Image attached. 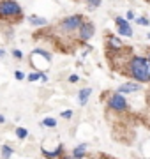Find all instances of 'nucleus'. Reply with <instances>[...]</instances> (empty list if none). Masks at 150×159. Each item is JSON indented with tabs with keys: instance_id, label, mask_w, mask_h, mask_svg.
<instances>
[{
	"instance_id": "f257e3e1",
	"label": "nucleus",
	"mask_w": 150,
	"mask_h": 159,
	"mask_svg": "<svg viewBox=\"0 0 150 159\" xmlns=\"http://www.w3.org/2000/svg\"><path fill=\"white\" fill-rule=\"evenodd\" d=\"M129 74L139 83H150V60L147 57H133L129 60Z\"/></svg>"
},
{
	"instance_id": "f03ea898",
	"label": "nucleus",
	"mask_w": 150,
	"mask_h": 159,
	"mask_svg": "<svg viewBox=\"0 0 150 159\" xmlns=\"http://www.w3.org/2000/svg\"><path fill=\"white\" fill-rule=\"evenodd\" d=\"M20 16H23V9L16 0H0V18L12 20Z\"/></svg>"
},
{
	"instance_id": "7ed1b4c3",
	"label": "nucleus",
	"mask_w": 150,
	"mask_h": 159,
	"mask_svg": "<svg viewBox=\"0 0 150 159\" xmlns=\"http://www.w3.org/2000/svg\"><path fill=\"white\" fill-rule=\"evenodd\" d=\"M30 60H32V66L37 67L39 71H44V69L50 67V62H51V53H48L46 50H41V48H35L30 55Z\"/></svg>"
},
{
	"instance_id": "20e7f679",
	"label": "nucleus",
	"mask_w": 150,
	"mask_h": 159,
	"mask_svg": "<svg viewBox=\"0 0 150 159\" xmlns=\"http://www.w3.org/2000/svg\"><path fill=\"white\" fill-rule=\"evenodd\" d=\"M81 23H83V16L81 14H71V16L64 18L62 21L58 23V30H62V32H76V30L81 27Z\"/></svg>"
},
{
	"instance_id": "39448f33",
	"label": "nucleus",
	"mask_w": 150,
	"mask_h": 159,
	"mask_svg": "<svg viewBox=\"0 0 150 159\" xmlns=\"http://www.w3.org/2000/svg\"><path fill=\"white\" fill-rule=\"evenodd\" d=\"M108 106H110L113 111H126L127 101H126V97L122 96V92L117 90V94H111L110 99H108Z\"/></svg>"
},
{
	"instance_id": "423d86ee",
	"label": "nucleus",
	"mask_w": 150,
	"mask_h": 159,
	"mask_svg": "<svg viewBox=\"0 0 150 159\" xmlns=\"http://www.w3.org/2000/svg\"><path fill=\"white\" fill-rule=\"evenodd\" d=\"M94 34H95V27H94V23L83 20L81 27L78 29V37H80V41H90L94 37Z\"/></svg>"
},
{
	"instance_id": "0eeeda50",
	"label": "nucleus",
	"mask_w": 150,
	"mask_h": 159,
	"mask_svg": "<svg viewBox=\"0 0 150 159\" xmlns=\"http://www.w3.org/2000/svg\"><path fill=\"white\" fill-rule=\"evenodd\" d=\"M115 23H117V30H118L120 37H131V35H133V29H131L127 18L118 16V18H115Z\"/></svg>"
},
{
	"instance_id": "6e6552de",
	"label": "nucleus",
	"mask_w": 150,
	"mask_h": 159,
	"mask_svg": "<svg viewBox=\"0 0 150 159\" xmlns=\"http://www.w3.org/2000/svg\"><path fill=\"white\" fill-rule=\"evenodd\" d=\"M138 90H141V85L136 81H127V83H122L118 87V92H122V94H134Z\"/></svg>"
},
{
	"instance_id": "1a4fd4ad",
	"label": "nucleus",
	"mask_w": 150,
	"mask_h": 159,
	"mask_svg": "<svg viewBox=\"0 0 150 159\" xmlns=\"http://www.w3.org/2000/svg\"><path fill=\"white\" fill-rule=\"evenodd\" d=\"M90 96H92V89H90V87H85V89H81V90L78 92V104H80V106H85Z\"/></svg>"
},
{
	"instance_id": "9d476101",
	"label": "nucleus",
	"mask_w": 150,
	"mask_h": 159,
	"mask_svg": "<svg viewBox=\"0 0 150 159\" xmlns=\"http://www.w3.org/2000/svg\"><path fill=\"white\" fill-rule=\"evenodd\" d=\"M122 41L117 37V35H110L108 37V48H110L111 51H120L122 50Z\"/></svg>"
},
{
	"instance_id": "9b49d317",
	"label": "nucleus",
	"mask_w": 150,
	"mask_h": 159,
	"mask_svg": "<svg viewBox=\"0 0 150 159\" xmlns=\"http://www.w3.org/2000/svg\"><path fill=\"white\" fill-rule=\"evenodd\" d=\"M29 23L34 25V27H46L48 25V20L42 16H37V14H30L29 16Z\"/></svg>"
},
{
	"instance_id": "f8f14e48",
	"label": "nucleus",
	"mask_w": 150,
	"mask_h": 159,
	"mask_svg": "<svg viewBox=\"0 0 150 159\" xmlns=\"http://www.w3.org/2000/svg\"><path fill=\"white\" fill-rule=\"evenodd\" d=\"M62 150H64V145L62 143H58L55 150H46V148H42V154H44L46 157H58V156L62 154Z\"/></svg>"
},
{
	"instance_id": "ddd939ff",
	"label": "nucleus",
	"mask_w": 150,
	"mask_h": 159,
	"mask_svg": "<svg viewBox=\"0 0 150 159\" xmlns=\"http://www.w3.org/2000/svg\"><path fill=\"white\" fill-rule=\"evenodd\" d=\"M87 143H81L80 147L74 148V152H73V157H85V154H87Z\"/></svg>"
},
{
	"instance_id": "4468645a",
	"label": "nucleus",
	"mask_w": 150,
	"mask_h": 159,
	"mask_svg": "<svg viewBox=\"0 0 150 159\" xmlns=\"http://www.w3.org/2000/svg\"><path fill=\"white\" fill-rule=\"evenodd\" d=\"M41 124H42V127H57V120L53 119V117H46Z\"/></svg>"
},
{
	"instance_id": "2eb2a0df",
	"label": "nucleus",
	"mask_w": 150,
	"mask_h": 159,
	"mask_svg": "<svg viewBox=\"0 0 150 159\" xmlns=\"http://www.w3.org/2000/svg\"><path fill=\"white\" fill-rule=\"evenodd\" d=\"M12 154H14L12 147H9V145H4V147H2V157H11Z\"/></svg>"
},
{
	"instance_id": "dca6fc26",
	"label": "nucleus",
	"mask_w": 150,
	"mask_h": 159,
	"mask_svg": "<svg viewBox=\"0 0 150 159\" xmlns=\"http://www.w3.org/2000/svg\"><path fill=\"white\" fill-rule=\"evenodd\" d=\"M16 136L20 138V140H25V138L29 136V131L25 129V127H18L16 129Z\"/></svg>"
},
{
	"instance_id": "f3484780",
	"label": "nucleus",
	"mask_w": 150,
	"mask_h": 159,
	"mask_svg": "<svg viewBox=\"0 0 150 159\" xmlns=\"http://www.w3.org/2000/svg\"><path fill=\"white\" fill-rule=\"evenodd\" d=\"M87 6H88V11H94L101 6V0H87Z\"/></svg>"
},
{
	"instance_id": "a211bd4d",
	"label": "nucleus",
	"mask_w": 150,
	"mask_h": 159,
	"mask_svg": "<svg viewBox=\"0 0 150 159\" xmlns=\"http://www.w3.org/2000/svg\"><path fill=\"white\" fill-rule=\"evenodd\" d=\"M136 23H138V25H141V27H148L150 20H148V18H145V16H139V18H136Z\"/></svg>"
},
{
	"instance_id": "6ab92c4d",
	"label": "nucleus",
	"mask_w": 150,
	"mask_h": 159,
	"mask_svg": "<svg viewBox=\"0 0 150 159\" xmlns=\"http://www.w3.org/2000/svg\"><path fill=\"white\" fill-rule=\"evenodd\" d=\"M41 73H42V71H35V73L29 74L27 80H29V81H37V80H41Z\"/></svg>"
},
{
	"instance_id": "aec40b11",
	"label": "nucleus",
	"mask_w": 150,
	"mask_h": 159,
	"mask_svg": "<svg viewBox=\"0 0 150 159\" xmlns=\"http://www.w3.org/2000/svg\"><path fill=\"white\" fill-rule=\"evenodd\" d=\"M14 78L21 81V80H25L27 76H25V73H23V71H14Z\"/></svg>"
},
{
	"instance_id": "412c9836",
	"label": "nucleus",
	"mask_w": 150,
	"mask_h": 159,
	"mask_svg": "<svg viewBox=\"0 0 150 159\" xmlns=\"http://www.w3.org/2000/svg\"><path fill=\"white\" fill-rule=\"evenodd\" d=\"M12 57L18 58V60H21V58H23V51H20V50H12Z\"/></svg>"
},
{
	"instance_id": "4be33fe9",
	"label": "nucleus",
	"mask_w": 150,
	"mask_h": 159,
	"mask_svg": "<svg viewBox=\"0 0 150 159\" xmlns=\"http://www.w3.org/2000/svg\"><path fill=\"white\" fill-rule=\"evenodd\" d=\"M76 81H80V76H78V74H71L69 76V83H76Z\"/></svg>"
},
{
	"instance_id": "5701e85b",
	"label": "nucleus",
	"mask_w": 150,
	"mask_h": 159,
	"mask_svg": "<svg viewBox=\"0 0 150 159\" xmlns=\"http://www.w3.org/2000/svg\"><path fill=\"white\" fill-rule=\"evenodd\" d=\"M62 117L64 119H71V117H73V111H71V110H65V111H62Z\"/></svg>"
},
{
	"instance_id": "b1692460",
	"label": "nucleus",
	"mask_w": 150,
	"mask_h": 159,
	"mask_svg": "<svg viewBox=\"0 0 150 159\" xmlns=\"http://www.w3.org/2000/svg\"><path fill=\"white\" fill-rule=\"evenodd\" d=\"M126 18H127V20H134V11H127Z\"/></svg>"
},
{
	"instance_id": "393cba45",
	"label": "nucleus",
	"mask_w": 150,
	"mask_h": 159,
	"mask_svg": "<svg viewBox=\"0 0 150 159\" xmlns=\"http://www.w3.org/2000/svg\"><path fill=\"white\" fill-rule=\"evenodd\" d=\"M41 81H44V83L48 81V74L46 73H41Z\"/></svg>"
},
{
	"instance_id": "a878e982",
	"label": "nucleus",
	"mask_w": 150,
	"mask_h": 159,
	"mask_svg": "<svg viewBox=\"0 0 150 159\" xmlns=\"http://www.w3.org/2000/svg\"><path fill=\"white\" fill-rule=\"evenodd\" d=\"M4 57H6V51H4L2 48H0V58H4Z\"/></svg>"
},
{
	"instance_id": "bb28decb",
	"label": "nucleus",
	"mask_w": 150,
	"mask_h": 159,
	"mask_svg": "<svg viewBox=\"0 0 150 159\" xmlns=\"http://www.w3.org/2000/svg\"><path fill=\"white\" fill-rule=\"evenodd\" d=\"M4 122H6V117H4V115H0V124H4Z\"/></svg>"
},
{
	"instance_id": "cd10ccee",
	"label": "nucleus",
	"mask_w": 150,
	"mask_h": 159,
	"mask_svg": "<svg viewBox=\"0 0 150 159\" xmlns=\"http://www.w3.org/2000/svg\"><path fill=\"white\" fill-rule=\"evenodd\" d=\"M147 37H148V41H150V32H148V35H147Z\"/></svg>"
},
{
	"instance_id": "c85d7f7f",
	"label": "nucleus",
	"mask_w": 150,
	"mask_h": 159,
	"mask_svg": "<svg viewBox=\"0 0 150 159\" xmlns=\"http://www.w3.org/2000/svg\"><path fill=\"white\" fill-rule=\"evenodd\" d=\"M148 60H150V53H148Z\"/></svg>"
}]
</instances>
